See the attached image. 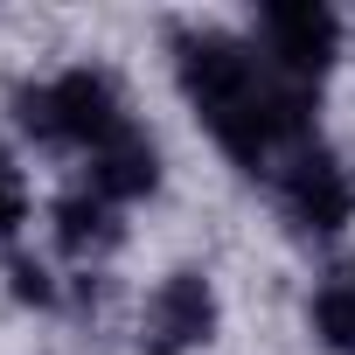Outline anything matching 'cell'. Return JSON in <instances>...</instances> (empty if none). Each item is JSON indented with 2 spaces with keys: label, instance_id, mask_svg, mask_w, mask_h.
I'll list each match as a JSON object with an SVG mask.
<instances>
[{
  "label": "cell",
  "instance_id": "3957f363",
  "mask_svg": "<svg viewBox=\"0 0 355 355\" xmlns=\"http://www.w3.org/2000/svg\"><path fill=\"white\" fill-rule=\"evenodd\" d=\"M258 56L293 77L300 91H313L334 63V15L313 8V0H279V8H258Z\"/></svg>",
  "mask_w": 355,
  "mask_h": 355
},
{
  "label": "cell",
  "instance_id": "8992f818",
  "mask_svg": "<svg viewBox=\"0 0 355 355\" xmlns=\"http://www.w3.org/2000/svg\"><path fill=\"white\" fill-rule=\"evenodd\" d=\"M153 182H160V153H153V139L139 125H125L112 146L91 153V196H105V202H132Z\"/></svg>",
  "mask_w": 355,
  "mask_h": 355
},
{
  "label": "cell",
  "instance_id": "52a82bcc",
  "mask_svg": "<svg viewBox=\"0 0 355 355\" xmlns=\"http://www.w3.org/2000/svg\"><path fill=\"white\" fill-rule=\"evenodd\" d=\"M56 244H63L70 258H105V251L119 244V202H105V196H91V189L63 196V202H56Z\"/></svg>",
  "mask_w": 355,
  "mask_h": 355
},
{
  "label": "cell",
  "instance_id": "ba28073f",
  "mask_svg": "<svg viewBox=\"0 0 355 355\" xmlns=\"http://www.w3.org/2000/svg\"><path fill=\"white\" fill-rule=\"evenodd\" d=\"M313 327L334 355H355V265L327 272V286L313 293Z\"/></svg>",
  "mask_w": 355,
  "mask_h": 355
},
{
  "label": "cell",
  "instance_id": "7a4b0ae2",
  "mask_svg": "<svg viewBox=\"0 0 355 355\" xmlns=\"http://www.w3.org/2000/svg\"><path fill=\"white\" fill-rule=\"evenodd\" d=\"M15 119H21L28 139H42V146H84V153L112 146L132 125L125 105H119V84L105 70H63L49 84H28L15 98Z\"/></svg>",
  "mask_w": 355,
  "mask_h": 355
},
{
  "label": "cell",
  "instance_id": "6da1fadb",
  "mask_svg": "<svg viewBox=\"0 0 355 355\" xmlns=\"http://www.w3.org/2000/svg\"><path fill=\"white\" fill-rule=\"evenodd\" d=\"M174 70H182V91L202 112V125L216 132V146L244 174L279 182L306 146H320L313 139V91L279 77L251 42L216 35V28H182L174 35Z\"/></svg>",
  "mask_w": 355,
  "mask_h": 355
},
{
  "label": "cell",
  "instance_id": "277c9868",
  "mask_svg": "<svg viewBox=\"0 0 355 355\" xmlns=\"http://www.w3.org/2000/svg\"><path fill=\"white\" fill-rule=\"evenodd\" d=\"M272 189H279L286 216H293L300 230H313V237L341 230V223H348V209H355V189H348V174H341V160H334L327 146H306V153L279 174Z\"/></svg>",
  "mask_w": 355,
  "mask_h": 355
},
{
  "label": "cell",
  "instance_id": "30bf717a",
  "mask_svg": "<svg viewBox=\"0 0 355 355\" xmlns=\"http://www.w3.org/2000/svg\"><path fill=\"white\" fill-rule=\"evenodd\" d=\"M15 293H21V300H49V279H42L28 258H21V265H15Z\"/></svg>",
  "mask_w": 355,
  "mask_h": 355
},
{
  "label": "cell",
  "instance_id": "5b68a950",
  "mask_svg": "<svg viewBox=\"0 0 355 355\" xmlns=\"http://www.w3.org/2000/svg\"><path fill=\"white\" fill-rule=\"evenodd\" d=\"M209 327H216V293H209V279H202V272H174V279L153 293L139 341H146V355H189V348L209 341Z\"/></svg>",
  "mask_w": 355,
  "mask_h": 355
},
{
  "label": "cell",
  "instance_id": "9c48e42d",
  "mask_svg": "<svg viewBox=\"0 0 355 355\" xmlns=\"http://www.w3.org/2000/svg\"><path fill=\"white\" fill-rule=\"evenodd\" d=\"M28 216V196H21V174L0 160V237H15V223Z\"/></svg>",
  "mask_w": 355,
  "mask_h": 355
}]
</instances>
